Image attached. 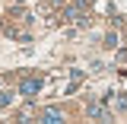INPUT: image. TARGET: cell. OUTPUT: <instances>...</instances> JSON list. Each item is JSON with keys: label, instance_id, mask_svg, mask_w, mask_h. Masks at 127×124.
Wrapping results in <instances>:
<instances>
[{"label": "cell", "instance_id": "obj_1", "mask_svg": "<svg viewBox=\"0 0 127 124\" xmlns=\"http://www.w3.org/2000/svg\"><path fill=\"white\" fill-rule=\"evenodd\" d=\"M38 89H41V77H26L19 83V95H26V99H35Z\"/></svg>", "mask_w": 127, "mask_h": 124}, {"label": "cell", "instance_id": "obj_2", "mask_svg": "<svg viewBox=\"0 0 127 124\" xmlns=\"http://www.w3.org/2000/svg\"><path fill=\"white\" fill-rule=\"evenodd\" d=\"M86 115L95 118V121H108V118H111V111L105 108L102 102H89V105H86Z\"/></svg>", "mask_w": 127, "mask_h": 124}, {"label": "cell", "instance_id": "obj_3", "mask_svg": "<svg viewBox=\"0 0 127 124\" xmlns=\"http://www.w3.org/2000/svg\"><path fill=\"white\" fill-rule=\"evenodd\" d=\"M41 121H45V124H61L64 121V111L61 108H45V111H41Z\"/></svg>", "mask_w": 127, "mask_h": 124}, {"label": "cell", "instance_id": "obj_4", "mask_svg": "<svg viewBox=\"0 0 127 124\" xmlns=\"http://www.w3.org/2000/svg\"><path fill=\"white\" fill-rule=\"evenodd\" d=\"M114 108H118V111H127V95L118 92V99H114Z\"/></svg>", "mask_w": 127, "mask_h": 124}, {"label": "cell", "instance_id": "obj_5", "mask_svg": "<svg viewBox=\"0 0 127 124\" xmlns=\"http://www.w3.org/2000/svg\"><path fill=\"white\" fill-rule=\"evenodd\" d=\"M105 45H108V48L118 45V35H114V32H108V35H105Z\"/></svg>", "mask_w": 127, "mask_h": 124}, {"label": "cell", "instance_id": "obj_6", "mask_svg": "<svg viewBox=\"0 0 127 124\" xmlns=\"http://www.w3.org/2000/svg\"><path fill=\"white\" fill-rule=\"evenodd\" d=\"M6 102H10V92H0V108H3Z\"/></svg>", "mask_w": 127, "mask_h": 124}]
</instances>
